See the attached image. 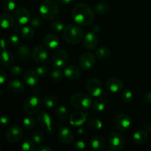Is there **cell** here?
<instances>
[{
    "mask_svg": "<svg viewBox=\"0 0 151 151\" xmlns=\"http://www.w3.org/2000/svg\"><path fill=\"white\" fill-rule=\"evenodd\" d=\"M72 17L78 24L88 26L94 22V11L88 4L79 3L72 8Z\"/></svg>",
    "mask_w": 151,
    "mask_h": 151,
    "instance_id": "obj_1",
    "label": "cell"
},
{
    "mask_svg": "<svg viewBox=\"0 0 151 151\" xmlns=\"http://www.w3.org/2000/svg\"><path fill=\"white\" fill-rule=\"evenodd\" d=\"M63 35L66 42L70 44H76L83 39L84 34L81 27L75 24H69L63 29Z\"/></svg>",
    "mask_w": 151,
    "mask_h": 151,
    "instance_id": "obj_2",
    "label": "cell"
},
{
    "mask_svg": "<svg viewBox=\"0 0 151 151\" xmlns=\"http://www.w3.org/2000/svg\"><path fill=\"white\" fill-rule=\"evenodd\" d=\"M72 106L79 111H86L92 106V99L89 94L84 92H77L72 94L70 98Z\"/></svg>",
    "mask_w": 151,
    "mask_h": 151,
    "instance_id": "obj_3",
    "label": "cell"
},
{
    "mask_svg": "<svg viewBox=\"0 0 151 151\" xmlns=\"http://www.w3.org/2000/svg\"><path fill=\"white\" fill-rule=\"evenodd\" d=\"M41 16L47 20L55 19L59 13V7L57 2L52 0H46L43 1L39 7Z\"/></svg>",
    "mask_w": 151,
    "mask_h": 151,
    "instance_id": "obj_4",
    "label": "cell"
},
{
    "mask_svg": "<svg viewBox=\"0 0 151 151\" xmlns=\"http://www.w3.org/2000/svg\"><path fill=\"white\" fill-rule=\"evenodd\" d=\"M42 106V101L36 96H30L24 100L23 109L28 115H33L38 113Z\"/></svg>",
    "mask_w": 151,
    "mask_h": 151,
    "instance_id": "obj_5",
    "label": "cell"
},
{
    "mask_svg": "<svg viewBox=\"0 0 151 151\" xmlns=\"http://www.w3.org/2000/svg\"><path fill=\"white\" fill-rule=\"evenodd\" d=\"M108 146L110 150L119 151L125 147L124 137L119 133L113 131L108 137Z\"/></svg>",
    "mask_w": 151,
    "mask_h": 151,
    "instance_id": "obj_6",
    "label": "cell"
},
{
    "mask_svg": "<svg viewBox=\"0 0 151 151\" xmlns=\"http://www.w3.org/2000/svg\"><path fill=\"white\" fill-rule=\"evenodd\" d=\"M86 90L92 97H100L103 91V86L101 81L96 78L89 79L86 83Z\"/></svg>",
    "mask_w": 151,
    "mask_h": 151,
    "instance_id": "obj_7",
    "label": "cell"
},
{
    "mask_svg": "<svg viewBox=\"0 0 151 151\" xmlns=\"http://www.w3.org/2000/svg\"><path fill=\"white\" fill-rule=\"evenodd\" d=\"M69 62V55L64 50H57L52 55V63L55 68L62 69L66 67Z\"/></svg>",
    "mask_w": 151,
    "mask_h": 151,
    "instance_id": "obj_8",
    "label": "cell"
},
{
    "mask_svg": "<svg viewBox=\"0 0 151 151\" xmlns=\"http://www.w3.org/2000/svg\"><path fill=\"white\" fill-rule=\"evenodd\" d=\"M23 134V129L22 127L17 125H13L7 128L5 133V137L8 142L16 143L22 139Z\"/></svg>",
    "mask_w": 151,
    "mask_h": 151,
    "instance_id": "obj_9",
    "label": "cell"
},
{
    "mask_svg": "<svg viewBox=\"0 0 151 151\" xmlns=\"http://www.w3.org/2000/svg\"><path fill=\"white\" fill-rule=\"evenodd\" d=\"M114 125L118 130L125 131L130 128L131 125V119L127 114L121 113L116 115L114 118Z\"/></svg>",
    "mask_w": 151,
    "mask_h": 151,
    "instance_id": "obj_10",
    "label": "cell"
},
{
    "mask_svg": "<svg viewBox=\"0 0 151 151\" xmlns=\"http://www.w3.org/2000/svg\"><path fill=\"white\" fill-rule=\"evenodd\" d=\"M96 63V56L90 52H84L80 57L78 63L83 70L91 69Z\"/></svg>",
    "mask_w": 151,
    "mask_h": 151,
    "instance_id": "obj_11",
    "label": "cell"
},
{
    "mask_svg": "<svg viewBox=\"0 0 151 151\" xmlns=\"http://www.w3.org/2000/svg\"><path fill=\"white\" fill-rule=\"evenodd\" d=\"M58 139L59 142L65 145L72 144L75 139V134L73 131L68 127L61 126L59 128Z\"/></svg>",
    "mask_w": 151,
    "mask_h": 151,
    "instance_id": "obj_12",
    "label": "cell"
},
{
    "mask_svg": "<svg viewBox=\"0 0 151 151\" xmlns=\"http://www.w3.org/2000/svg\"><path fill=\"white\" fill-rule=\"evenodd\" d=\"M37 121L41 127L47 130L49 134H52L53 132L52 128V119L51 116L47 111H41V112H39L37 115Z\"/></svg>",
    "mask_w": 151,
    "mask_h": 151,
    "instance_id": "obj_13",
    "label": "cell"
},
{
    "mask_svg": "<svg viewBox=\"0 0 151 151\" xmlns=\"http://www.w3.org/2000/svg\"><path fill=\"white\" fill-rule=\"evenodd\" d=\"M32 58L37 63H44L48 59V51L44 46L37 45L32 51Z\"/></svg>",
    "mask_w": 151,
    "mask_h": 151,
    "instance_id": "obj_14",
    "label": "cell"
},
{
    "mask_svg": "<svg viewBox=\"0 0 151 151\" xmlns=\"http://www.w3.org/2000/svg\"><path fill=\"white\" fill-rule=\"evenodd\" d=\"M14 16L18 24L21 25L27 24L30 20V13L27 9L24 7H18L16 9Z\"/></svg>",
    "mask_w": 151,
    "mask_h": 151,
    "instance_id": "obj_15",
    "label": "cell"
},
{
    "mask_svg": "<svg viewBox=\"0 0 151 151\" xmlns=\"http://www.w3.org/2000/svg\"><path fill=\"white\" fill-rule=\"evenodd\" d=\"M106 88L111 93H118L121 91L123 88V83L117 78H109L106 83Z\"/></svg>",
    "mask_w": 151,
    "mask_h": 151,
    "instance_id": "obj_16",
    "label": "cell"
},
{
    "mask_svg": "<svg viewBox=\"0 0 151 151\" xmlns=\"http://www.w3.org/2000/svg\"><path fill=\"white\" fill-rule=\"evenodd\" d=\"M87 120V114L84 113L83 111H78L72 113L69 116V122L72 125L79 127L84 124Z\"/></svg>",
    "mask_w": 151,
    "mask_h": 151,
    "instance_id": "obj_17",
    "label": "cell"
},
{
    "mask_svg": "<svg viewBox=\"0 0 151 151\" xmlns=\"http://www.w3.org/2000/svg\"><path fill=\"white\" fill-rule=\"evenodd\" d=\"M83 46L86 50H92L97 47L98 44V38L96 35V33L93 32H89L85 35L83 37Z\"/></svg>",
    "mask_w": 151,
    "mask_h": 151,
    "instance_id": "obj_18",
    "label": "cell"
},
{
    "mask_svg": "<svg viewBox=\"0 0 151 151\" xmlns=\"http://www.w3.org/2000/svg\"><path fill=\"white\" fill-rule=\"evenodd\" d=\"M7 90L11 94L19 95L24 91V85L20 80H12L7 84Z\"/></svg>",
    "mask_w": 151,
    "mask_h": 151,
    "instance_id": "obj_19",
    "label": "cell"
},
{
    "mask_svg": "<svg viewBox=\"0 0 151 151\" xmlns=\"http://www.w3.org/2000/svg\"><path fill=\"white\" fill-rule=\"evenodd\" d=\"M90 145L92 150L101 151L106 150L107 144H106V141L104 137L97 135L91 137L90 140Z\"/></svg>",
    "mask_w": 151,
    "mask_h": 151,
    "instance_id": "obj_20",
    "label": "cell"
},
{
    "mask_svg": "<svg viewBox=\"0 0 151 151\" xmlns=\"http://www.w3.org/2000/svg\"><path fill=\"white\" fill-rule=\"evenodd\" d=\"M14 55L10 51L4 50L0 52V63L4 67H10L14 63Z\"/></svg>",
    "mask_w": 151,
    "mask_h": 151,
    "instance_id": "obj_21",
    "label": "cell"
},
{
    "mask_svg": "<svg viewBox=\"0 0 151 151\" xmlns=\"http://www.w3.org/2000/svg\"><path fill=\"white\" fill-rule=\"evenodd\" d=\"M38 80H39V76L38 74L35 71L32 69L27 70L24 75V81L28 86L33 87L36 86L38 83Z\"/></svg>",
    "mask_w": 151,
    "mask_h": 151,
    "instance_id": "obj_22",
    "label": "cell"
},
{
    "mask_svg": "<svg viewBox=\"0 0 151 151\" xmlns=\"http://www.w3.org/2000/svg\"><path fill=\"white\" fill-rule=\"evenodd\" d=\"M63 74L67 79L70 81H75L81 77V71L78 66L71 65L65 68Z\"/></svg>",
    "mask_w": 151,
    "mask_h": 151,
    "instance_id": "obj_23",
    "label": "cell"
},
{
    "mask_svg": "<svg viewBox=\"0 0 151 151\" xmlns=\"http://www.w3.org/2000/svg\"><path fill=\"white\" fill-rule=\"evenodd\" d=\"M16 55L22 61H29L32 58V52L30 49L25 45L19 46L16 50Z\"/></svg>",
    "mask_w": 151,
    "mask_h": 151,
    "instance_id": "obj_24",
    "label": "cell"
},
{
    "mask_svg": "<svg viewBox=\"0 0 151 151\" xmlns=\"http://www.w3.org/2000/svg\"><path fill=\"white\" fill-rule=\"evenodd\" d=\"M43 43L44 46L50 50H56L59 46V40L54 34L49 33L44 36L43 39Z\"/></svg>",
    "mask_w": 151,
    "mask_h": 151,
    "instance_id": "obj_25",
    "label": "cell"
},
{
    "mask_svg": "<svg viewBox=\"0 0 151 151\" xmlns=\"http://www.w3.org/2000/svg\"><path fill=\"white\" fill-rule=\"evenodd\" d=\"M14 25V19L8 13H2L0 15V27L3 29H10Z\"/></svg>",
    "mask_w": 151,
    "mask_h": 151,
    "instance_id": "obj_26",
    "label": "cell"
},
{
    "mask_svg": "<svg viewBox=\"0 0 151 151\" xmlns=\"http://www.w3.org/2000/svg\"><path fill=\"white\" fill-rule=\"evenodd\" d=\"M148 139V134L145 130H139L133 134V140L139 145H144Z\"/></svg>",
    "mask_w": 151,
    "mask_h": 151,
    "instance_id": "obj_27",
    "label": "cell"
},
{
    "mask_svg": "<svg viewBox=\"0 0 151 151\" xmlns=\"http://www.w3.org/2000/svg\"><path fill=\"white\" fill-rule=\"evenodd\" d=\"M103 122L96 117H90L86 120V126L92 131H99L103 128Z\"/></svg>",
    "mask_w": 151,
    "mask_h": 151,
    "instance_id": "obj_28",
    "label": "cell"
},
{
    "mask_svg": "<svg viewBox=\"0 0 151 151\" xmlns=\"http://www.w3.org/2000/svg\"><path fill=\"white\" fill-rule=\"evenodd\" d=\"M106 107V101L104 98L102 97H97L94 100L92 103V108L94 111L101 112L105 110Z\"/></svg>",
    "mask_w": 151,
    "mask_h": 151,
    "instance_id": "obj_29",
    "label": "cell"
},
{
    "mask_svg": "<svg viewBox=\"0 0 151 151\" xmlns=\"http://www.w3.org/2000/svg\"><path fill=\"white\" fill-rule=\"evenodd\" d=\"M22 36L25 41H31L33 39L35 36V31L32 27L29 26H24L22 28L21 30Z\"/></svg>",
    "mask_w": 151,
    "mask_h": 151,
    "instance_id": "obj_30",
    "label": "cell"
},
{
    "mask_svg": "<svg viewBox=\"0 0 151 151\" xmlns=\"http://www.w3.org/2000/svg\"><path fill=\"white\" fill-rule=\"evenodd\" d=\"M109 10V4L104 1H100V2L97 3L94 7V13H97V15H103L106 14Z\"/></svg>",
    "mask_w": 151,
    "mask_h": 151,
    "instance_id": "obj_31",
    "label": "cell"
},
{
    "mask_svg": "<svg viewBox=\"0 0 151 151\" xmlns=\"http://www.w3.org/2000/svg\"><path fill=\"white\" fill-rule=\"evenodd\" d=\"M111 50L107 47H103L99 48L95 52V56L100 60H106L109 58L111 55Z\"/></svg>",
    "mask_w": 151,
    "mask_h": 151,
    "instance_id": "obj_32",
    "label": "cell"
},
{
    "mask_svg": "<svg viewBox=\"0 0 151 151\" xmlns=\"http://www.w3.org/2000/svg\"><path fill=\"white\" fill-rule=\"evenodd\" d=\"M43 103L44 106H47L49 109H52L57 106L58 103V100L57 97L54 95H47L44 97L43 99Z\"/></svg>",
    "mask_w": 151,
    "mask_h": 151,
    "instance_id": "obj_33",
    "label": "cell"
},
{
    "mask_svg": "<svg viewBox=\"0 0 151 151\" xmlns=\"http://www.w3.org/2000/svg\"><path fill=\"white\" fill-rule=\"evenodd\" d=\"M55 114L58 119L61 120H66L69 118V112L67 109L63 106H59L55 110Z\"/></svg>",
    "mask_w": 151,
    "mask_h": 151,
    "instance_id": "obj_34",
    "label": "cell"
},
{
    "mask_svg": "<svg viewBox=\"0 0 151 151\" xmlns=\"http://www.w3.org/2000/svg\"><path fill=\"white\" fill-rule=\"evenodd\" d=\"M63 72L60 70V69H58V68L54 69L52 71L51 73H50V79L52 81H54V82H58V81H60L62 78H63Z\"/></svg>",
    "mask_w": 151,
    "mask_h": 151,
    "instance_id": "obj_35",
    "label": "cell"
},
{
    "mask_svg": "<svg viewBox=\"0 0 151 151\" xmlns=\"http://www.w3.org/2000/svg\"><path fill=\"white\" fill-rule=\"evenodd\" d=\"M51 29L55 32H60L63 30L65 26L63 22L61 20H54L50 24Z\"/></svg>",
    "mask_w": 151,
    "mask_h": 151,
    "instance_id": "obj_36",
    "label": "cell"
},
{
    "mask_svg": "<svg viewBox=\"0 0 151 151\" xmlns=\"http://www.w3.org/2000/svg\"><path fill=\"white\" fill-rule=\"evenodd\" d=\"M121 98H122L123 103L129 104L134 99V94H133L132 91H131L130 90H124L121 94Z\"/></svg>",
    "mask_w": 151,
    "mask_h": 151,
    "instance_id": "obj_37",
    "label": "cell"
},
{
    "mask_svg": "<svg viewBox=\"0 0 151 151\" xmlns=\"http://www.w3.org/2000/svg\"><path fill=\"white\" fill-rule=\"evenodd\" d=\"M36 125V120L32 116H27L23 119V127L25 129H31Z\"/></svg>",
    "mask_w": 151,
    "mask_h": 151,
    "instance_id": "obj_38",
    "label": "cell"
},
{
    "mask_svg": "<svg viewBox=\"0 0 151 151\" xmlns=\"http://www.w3.org/2000/svg\"><path fill=\"white\" fill-rule=\"evenodd\" d=\"M35 144L33 140H24L22 145V150L24 151H34L35 150Z\"/></svg>",
    "mask_w": 151,
    "mask_h": 151,
    "instance_id": "obj_39",
    "label": "cell"
},
{
    "mask_svg": "<svg viewBox=\"0 0 151 151\" xmlns=\"http://www.w3.org/2000/svg\"><path fill=\"white\" fill-rule=\"evenodd\" d=\"M32 139L36 145H41L44 142V134L40 131H35L32 134Z\"/></svg>",
    "mask_w": 151,
    "mask_h": 151,
    "instance_id": "obj_40",
    "label": "cell"
},
{
    "mask_svg": "<svg viewBox=\"0 0 151 151\" xmlns=\"http://www.w3.org/2000/svg\"><path fill=\"white\" fill-rule=\"evenodd\" d=\"M2 8L7 12L13 11L16 9V2L13 0H4L2 2Z\"/></svg>",
    "mask_w": 151,
    "mask_h": 151,
    "instance_id": "obj_41",
    "label": "cell"
},
{
    "mask_svg": "<svg viewBox=\"0 0 151 151\" xmlns=\"http://www.w3.org/2000/svg\"><path fill=\"white\" fill-rule=\"evenodd\" d=\"M36 73L38 74V76L44 77L46 75L48 74L49 72V66L47 65H41V66H38L36 69Z\"/></svg>",
    "mask_w": 151,
    "mask_h": 151,
    "instance_id": "obj_42",
    "label": "cell"
},
{
    "mask_svg": "<svg viewBox=\"0 0 151 151\" xmlns=\"http://www.w3.org/2000/svg\"><path fill=\"white\" fill-rule=\"evenodd\" d=\"M7 41H8L9 45H11L13 47H16L18 46L19 44V38L17 35H11L8 37L7 38Z\"/></svg>",
    "mask_w": 151,
    "mask_h": 151,
    "instance_id": "obj_43",
    "label": "cell"
},
{
    "mask_svg": "<svg viewBox=\"0 0 151 151\" xmlns=\"http://www.w3.org/2000/svg\"><path fill=\"white\" fill-rule=\"evenodd\" d=\"M86 148V143L84 140H78L75 144V149L78 151L85 150Z\"/></svg>",
    "mask_w": 151,
    "mask_h": 151,
    "instance_id": "obj_44",
    "label": "cell"
},
{
    "mask_svg": "<svg viewBox=\"0 0 151 151\" xmlns=\"http://www.w3.org/2000/svg\"><path fill=\"white\" fill-rule=\"evenodd\" d=\"M30 24L32 27H35V28H38L41 26L42 24V21L41 19H40L38 16H35L32 19L30 22Z\"/></svg>",
    "mask_w": 151,
    "mask_h": 151,
    "instance_id": "obj_45",
    "label": "cell"
},
{
    "mask_svg": "<svg viewBox=\"0 0 151 151\" xmlns=\"http://www.w3.org/2000/svg\"><path fill=\"white\" fill-rule=\"evenodd\" d=\"M10 72L13 74V75H20L22 74V68L19 66H13L10 69Z\"/></svg>",
    "mask_w": 151,
    "mask_h": 151,
    "instance_id": "obj_46",
    "label": "cell"
},
{
    "mask_svg": "<svg viewBox=\"0 0 151 151\" xmlns=\"http://www.w3.org/2000/svg\"><path fill=\"white\" fill-rule=\"evenodd\" d=\"M10 121V116H7V115H4V116H0V125H1V126H5V125H8Z\"/></svg>",
    "mask_w": 151,
    "mask_h": 151,
    "instance_id": "obj_47",
    "label": "cell"
},
{
    "mask_svg": "<svg viewBox=\"0 0 151 151\" xmlns=\"http://www.w3.org/2000/svg\"><path fill=\"white\" fill-rule=\"evenodd\" d=\"M7 73L2 69H0V85L3 84L7 80Z\"/></svg>",
    "mask_w": 151,
    "mask_h": 151,
    "instance_id": "obj_48",
    "label": "cell"
},
{
    "mask_svg": "<svg viewBox=\"0 0 151 151\" xmlns=\"http://www.w3.org/2000/svg\"><path fill=\"white\" fill-rule=\"evenodd\" d=\"M37 151H52L53 149L47 145H41L39 147L36 149Z\"/></svg>",
    "mask_w": 151,
    "mask_h": 151,
    "instance_id": "obj_49",
    "label": "cell"
},
{
    "mask_svg": "<svg viewBox=\"0 0 151 151\" xmlns=\"http://www.w3.org/2000/svg\"><path fill=\"white\" fill-rule=\"evenodd\" d=\"M8 44L9 43L7 40L4 39V38H1V39L0 40V48L2 50H7V47Z\"/></svg>",
    "mask_w": 151,
    "mask_h": 151,
    "instance_id": "obj_50",
    "label": "cell"
},
{
    "mask_svg": "<svg viewBox=\"0 0 151 151\" xmlns=\"http://www.w3.org/2000/svg\"><path fill=\"white\" fill-rule=\"evenodd\" d=\"M143 99H144V101L145 102V103L151 105V92H148L147 93V94H145Z\"/></svg>",
    "mask_w": 151,
    "mask_h": 151,
    "instance_id": "obj_51",
    "label": "cell"
},
{
    "mask_svg": "<svg viewBox=\"0 0 151 151\" xmlns=\"http://www.w3.org/2000/svg\"><path fill=\"white\" fill-rule=\"evenodd\" d=\"M75 0H55V1L60 4H69L74 2Z\"/></svg>",
    "mask_w": 151,
    "mask_h": 151,
    "instance_id": "obj_52",
    "label": "cell"
},
{
    "mask_svg": "<svg viewBox=\"0 0 151 151\" xmlns=\"http://www.w3.org/2000/svg\"><path fill=\"white\" fill-rule=\"evenodd\" d=\"M143 128H144L145 131H146L147 132H151V123L150 122H147L143 124Z\"/></svg>",
    "mask_w": 151,
    "mask_h": 151,
    "instance_id": "obj_53",
    "label": "cell"
},
{
    "mask_svg": "<svg viewBox=\"0 0 151 151\" xmlns=\"http://www.w3.org/2000/svg\"><path fill=\"white\" fill-rule=\"evenodd\" d=\"M92 29V32H94V33H98V32H100V30H101V28H100V25L95 24L93 26L92 29Z\"/></svg>",
    "mask_w": 151,
    "mask_h": 151,
    "instance_id": "obj_54",
    "label": "cell"
},
{
    "mask_svg": "<svg viewBox=\"0 0 151 151\" xmlns=\"http://www.w3.org/2000/svg\"><path fill=\"white\" fill-rule=\"evenodd\" d=\"M78 134H84V130L81 128V129L78 130Z\"/></svg>",
    "mask_w": 151,
    "mask_h": 151,
    "instance_id": "obj_55",
    "label": "cell"
},
{
    "mask_svg": "<svg viewBox=\"0 0 151 151\" xmlns=\"http://www.w3.org/2000/svg\"><path fill=\"white\" fill-rule=\"evenodd\" d=\"M2 94H3V91H1V90H0V97H1V96H2Z\"/></svg>",
    "mask_w": 151,
    "mask_h": 151,
    "instance_id": "obj_56",
    "label": "cell"
},
{
    "mask_svg": "<svg viewBox=\"0 0 151 151\" xmlns=\"http://www.w3.org/2000/svg\"><path fill=\"white\" fill-rule=\"evenodd\" d=\"M29 1H35V0H29Z\"/></svg>",
    "mask_w": 151,
    "mask_h": 151,
    "instance_id": "obj_57",
    "label": "cell"
},
{
    "mask_svg": "<svg viewBox=\"0 0 151 151\" xmlns=\"http://www.w3.org/2000/svg\"><path fill=\"white\" fill-rule=\"evenodd\" d=\"M0 151H1V148H0Z\"/></svg>",
    "mask_w": 151,
    "mask_h": 151,
    "instance_id": "obj_58",
    "label": "cell"
}]
</instances>
